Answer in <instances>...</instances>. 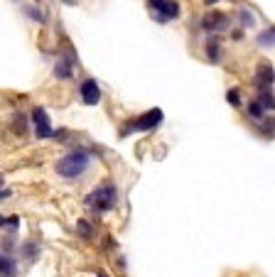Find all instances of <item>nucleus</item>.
Instances as JSON below:
<instances>
[{"label": "nucleus", "instance_id": "obj_1", "mask_svg": "<svg viewBox=\"0 0 275 277\" xmlns=\"http://www.w3.org/2000/svg\"><path fill=\"white\" fill-rule=\"evenodd\" d=\"M91 165V155H88L86 150H71L69 155H64L59 162H57V174L64 179H77L81 177L84 172L88 169Z\"/></svg>", "mask_w": 275, "mask_h": 277}, {"label": "nucleus", "instance_id": "obj_2", "mask_svg": "<svg viewBox=\"0 0 275 277\" xmlns=\"http://www.w3.org/2000/svg\"><path fill=\"white\" fill-rule=\"evenodd\" d=\"M116 201H118V191H116V187H113V184H101V187H96L86 196V206H91L94 211L103 213V211L113 209Z\"/></svg>", "mask_w": 275, "mask_h": 277}, {"label": "nucleus", "instance_id": "obj_3", "mask_svg": "<svg viewBox=\"0 0 275 277\" xmlns=\"http://www.w3.org/2000/svg\"><path fill=\"white\" fill-rule=\"evenodd\" d=\"M148 5H150V10L155 12V17L160 23H170L179 15V3L177 0H148Z\"/></svg>", "mask_w": 275, "mask_h": 277}, {"label": "nucleus", "instance_id": "obj_4", "mask_svg": "<svg viewBox=\"0 0 275 277\" xmlns=\"http://www.w3.org/2000/svg\"><path fill=\"white\" fill-rule=\"evenodd\" d=\"M162 111L160 108H153V111H148V113H143L140 118H135V121H131V125L123 130V135L128 133V130H153V128H157L160 123H162Z\"/></svg>", "mask_w": 275, "mask_h": 277}, {"label": "nucleus", "instance_id": "obj_5", "mask_svg": "<svg viewBox=\"0 0 275 277\" xmlns=\"http://www.w3.org/2000/svg\"><path fill=\"white\" fill-rule=\"evenodd\" d=\"M32 123H34V135H37V137L47 140V137H52V135H54V130H52V123H49V115H47V111L40 108V106L32 111Z\"/></svg>", "mask_w": 275, "mask_h": 277}, {"label": "nucleus", "instance_id": "obj_6", "mask_svg": "<svg viewBox=\"0 0 275 277\" xmlns=\"http://www.w3.org/2000/svg\"><path fill=\"white\" fill-rule=\"evenodd\" d=\"M81 101H84L86 106H96L101 101V89H99V81H96V78H86V81L81 84Z\"/></svg>", "mask_w": 275, "mask_h": 277}, {"label": "nucleus", "instance_id": "obj_7", "mask_svg": "<svg viewBox=\"0 0 275 277\" xmlns=\"http://www.w3.org/2000/svg\"><path fill=\"white\" fill-rule=\"evenodd\" d=\"M226 25H229V17L221 15V12H209V15H204V20H201V27L209 30V32L211 30H214V32H216V30H224Z\"/></svg>", "mask_w": 275, "mask_h": 277}, {"label": "nucleus", "instance_id": "obj_8", "mask_svg": "<svg viewBox=\"0 0 275 277\" xmlns=\"http://www.w3.org/2000/svg\"><path fill=\"white\" fill-rule=\"evenodd\" d=\"M255 81H258V89H270L273 86V67L270 64H261Z\"/></svg>", "mask_w": 275, "mask_h": 277}, {"label": "nucleus", "instance_id": "obj_9", "mask_svg": "<svg viewBox=\"0 0 275 277\" xmlns=\"http://www.w3.org/2000/svg\"><path fill=\"white\" fill-rule=\"evenodd\" d=\"M15 272H17L15 260H12V258H8V255L0 253V275H3V277H15Z\"/></svg>", "mask_w": 275, "mask_h": 277}, {"label": "nucleus", "instance_id": "obj_10", "mask_svg": "<svg viewBox=\"0 0 275 277\" xmlns=\"http://www.w3.org/2000/svg\"><path fill=\"white\" fill-rule=\"evenodd\" d=\"M71 71H74V64H71V59H69V56H64L59 64H54V74L59 78H69V76H71Z\"/></svg>", "mask_w": 275, "mask_h": 277}, {"label": "nucleus", "instance_id": "obj_11", "mask_svg": "<svg viewBox=\"0 0 275 277\" xmlns=\"http://www.w3.org/2000/svg\"><path fill=\"white\" fill-rule=\"evenodd\" d=\"M258 103L263 106V111H273V91L270 89H261V98H258Z\"/></svg>", "mask_w": 275, "mask_h": 277}, {"label": "nucleus", "instance_id": "obj_12", "mask_svg": "<svg viewBox=\"0 0 275 277\" xmlns=\"http://www.w3.org/2000/svg\"><path fill=\"white\" fill-rule=\"evenodd\" d=\"M273 37H275V32H273V27H268L261 37H258V45H263V47H273Z\"/></svg>", "mask_w": 275, "mask_h": 277}, {"label": "nucleus", "instance_id": "obj_13", "mask_svg": "<svg viewBox=\"0 0 275 277\" xmlns=\"http://www.w3.org/2000/svg\"><path fill=\"white\" fill-rule=\"evenodd\" d=\"M207 54H209L211 62L219 59V42H216V39H209V42H207Z\"/></svg>", "mask_w": 275, "mask_h": 277}, {"label": "nucleus", "instance_id": "obj_14", "mask_svg": "<svg viewBox=\"0 0 275 277\" xmlns=\"http://www.w3.org/2000/svg\"><path fill=\"white\" fill-rule=\"evenodd\" d=\"M248 115H253V118H263V106H261L258 101H251V103H248Z\"/></svg>", "mask_w": 275, "mask_h": 277}, {"label": "nucleus", "instance_id": "obj_15", "mask_svg": "<svg viewBox=\"0 0 275 277\" xmlns=\"http://www.w3.org/2000/svg\"><path fill=\"white\" fill-rule=\"evenodd\" d=\"M226 101L231 103L233 108H236V106H241V93H239V89H231V91H229V93H226Z\"/></svg>", "mask_w": 275, "mask_h": 277}, {"label": "nucleus", "instance_id": "obj_16", "mask_svg": "<svg viewBox=\"0 0 275 277\" xmlns=\"http://www.w3.org/2000/svg\"><path fill=\"white\" fill-rule=\"evenodd\" d=\"M77 231L84 235V238H91V233H94V228L88 226V221H79L77 223Z\"/></svg>", "mask_w": 275, "mask_h": 277}, {"label": "nucleus", "instance_id": "obj_17", "mask_svg": "<svg viewBox=\"0 0 275 277\" xmlns=\"http://www.w3.org/2000/svg\"><path fill=\"white\" fill-rule=\"evenodd\" d=\"M3 226L17 228V226H20V219H17V216H8V219H0V228H3Z\"/></svg>", "mask_w": 275, "mask_h": 277}, {"label": "nucleus", "instance_id": "obj_18", "mask_svg": "<svg viewBox=\"0 0 275 277\" xmlns=\"http://www.w3.org/2000/svg\"><path fill=\"white\" fill-rule=\"evenodd\" d=\"M253 23H255V17H253V15H251L248 10H241V25H243V27H251Z\"/></svg>", "mask_w": 275, "mask_h": 277}, {"label": "nucleus", "instance_id": "obj_19", "mask_svg": "<svg viewBox=\"0 0 275 277\" xmlns=\"http://www.w3.org/2000/svg\"><path fill=\"white\" fill-rule=\"evenodd\" d=\"M25 12H27L30 17H34L37 23H42V20H44V15H42V12H40V10H32V8H25Z\"/></svg>", "mask_w": 275, "mask_h": 277}, {"label": "nucleus", "instance_id": "obj_20", "mask_svg": "<svg viewBox=\"0 0 275 277\" xmlns=\"http://www.w3.org/2000/svg\"><path fill=\"white\" fill-rule=\"evenodd\" d=\"M25 250H27V258H32V255H37V245H27Z\"/></svg>", "mask_w": 275, "mask_h": 277}, {"label": "nucleus", "instance_id": "obj_21", "mask_svg": "<svg viewBox=\"0 0 275 277\" xmlns=\"http://www.w3.org/2000/svg\"><path fill=\"white\" fill-rule=\"evenodd\" d=\"M5 196H10V191H0V199H5Z\"/></svg>", "mask_w": 275, "mask_h": 277}, {"label": "nucleus", "instance_id": "obj_22", "mask_svg": "<svg viewBox=\"0 0 275 277\" xmlns=\"http://www.w3.org/2000/svg\"><path fill=\"white\" fill-rule=\"evenodd\" d=\"M207 3H209V5H211V3H216V0H207Z\"/></svg>", "mask_w": 275, "mask_h": 277}, {"label": "nucleus", "instance_id": "obj_23", "mask_svg": "<svg viewBox=\"0 0 275 277\" xmlns=\"http://www.w3.org/2000/svg\"><path fill=\"white\" fill-rule=\"evenodd\" d=\"M0 189H3V177H0Z\"/></svg>", "mask_w": 275, "mask_h": 277}, {"label": "nucleus", "instance_id": "obj_24", "mask_svg": "<svg viewBox=\"0 0 275 277\" xmlns=\"http://www.w3.org/2000/svg\"><path fill=\"white\" fill-rule=\"evenodd\" d=\"M66 3H71V0H66Z\"/></svg>", "mask_w": 275, "mask_h": 277}]
</instances>
